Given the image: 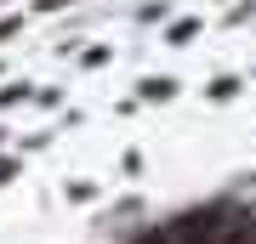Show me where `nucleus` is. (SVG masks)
Returning a JSON list of instances; mask_svg holds the SVG:
<instances>
[{
  "label": "nucleus",
  "mask_w": 256,
  "mask_h": 244,
  "mask_svg": "<svg viewBox=\"0 0 256 244\" xmlns=\"http://www.w3.org/2000/svg\"><path fill=\"white\" fill-rule=\"evenodd\" d=\"M228 210H188L182 222L171 227V239L176 244H222V233H228Z\"/></svg>",
  "instance_id": "obj_1"
},
{
  "label": "nucleus",
  "mask_w": 256,
  "mask_h": 244,
  "mask_svg": "<svg viewBox=\"0 0 256 244\" xmlns=\"http://www.w3.org/2000/svg\"><path fill=\"white\" fill-rule=\"evenodd\" d=\"M222 244H256V227H228V233H222Z\"/></svg>",
  "instance_id": "obj_2"
}]
</instances>
